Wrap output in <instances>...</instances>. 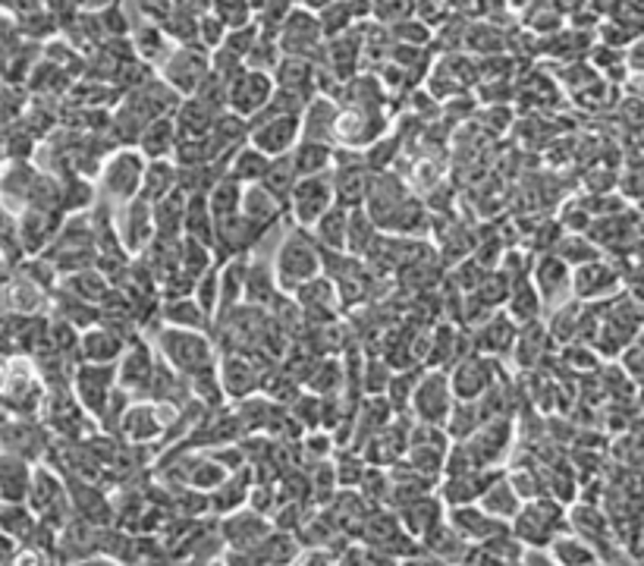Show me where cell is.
<instances>
[{
    "instance_id": "obj_7",
    "label": "cell",
    "mask_w": 644,
    "mask_h": 566,
    "mask_svg": "<svg viewBox=\"0 0 644 566\" xmlns=\"http://www.w3.org/2000/svg\"><path fill=\"white\" fill-rule=\"evenodd\" d=\"M273 95V76L271 73H258V70H243L239 76L226 85V110L239 114L243 120H251L255 114H261Z\"/></svg>"
},
{
    "instance_id": "obj_33",
    "label": "cell",
    "mask_w": 644,
    "mask_h": 566,
    "mask_svg": "<svg viewBox=\"0 0 644 566\" xmlns=\"http://www.w3.org/2000/svg\"><path fill=\"white\" fill-rule=\"evenodd\" d=\"M0 526H3V532H7V535H13V539H25V535H28V529H32V519L25 516L23 507H7V510L0 514Z\"/></svg>"
},
{
    "instance_id": "obj_12",
    "label": "cell",
    "mask_w": 644,
    "mask_h": 566,
    "mask_svg": "<svg viewBox=\"0 0 644 566\" xmlns=\"http://www.w3.org/2000/svg\"><path fill=\"white\" fill-rule=\"evenodd\" d=\"M154 362H157V356H151L149 343L142 337H132V343L124 346V353L117 359V381H120L126 393L129 390H139V387L149 390Z\"/></svg>"
},
{
    "instance_id": "obj_5",
    "label": "cell",
    "mask_w": 644,
    "mask_h": 566,
    "mask_svg": "<svg viewBox=\"0 0 644 566\" xmlns=\"http://www.w3.org/2000/svg\"><path fill=\"white\" fill-rule=\"evenodd\" d=\"M161 73H164V82L174 89L179 98H189V95L199 92L204 76L211 73V54L204 51V48H196V45H179V48L167 54Z\"/></svg>"
},
{
    "instance_id": "obj_17",
    "label": "cell",
    "mask_w": 644,
    "mask_h": 566,
    "mask_svg": "<svg viewBox=\"0 0 644 566\" xmlns=\"http://www.w3.org/2000/svg\"><path fill=\"white\" fill-rule=\"evenodd\" d=\"M280 293V283L273 274V261L268 256H248L246 268V290L243 299L248 306H271V299Z\"/></svg>"
},
{
    "instance_id": "obj_36",
    "label": "cell",
    "mask_w": 644,
    "mask_h": 566,
    "mask_svg": "<svg viewBox=\"0 0 644 566\" xmlns=\"http://www.w3.org/2000/svg\"><path fill=\"white\" fill-rule=\"evenodd\" d=\"M82 3V10H107V7H114V0H79Z\"/></svg>"
},
{
    "instance_id": "obj_13",
    "label": "cell",
    "mask_w": 644,
    "mask_h": 566,
    "mask_svg": "<svg viewBox=\"0 0 644 566\" xmlns=\"http://www.w3.org/2000/svg\"><path fill=\"white\" fill-rule=\"evenodd\" d=\"M620 290V274L607 261H588L572 271V293L578 299H607Z\"/></svg>"
},
{
    "instance_id": "obj_14",
    "label": "cell",
    "mask_w": 644,
    "mask_h": 566,
    "mask_svg": "<svg viewBox=\"0 0 644 566\" xmlns=\"http://www.w3.org/2000/svg\"><path fill=\"white\" fill-rule=\"evenodd\" d=\"M535 290L541 303H563L572 296V271L560 256H545L535 261Z\"/></svg>"
},
{
    "instance_id": "obj_10",
    "label": "cell",
    "mask_w": 644,
    "mask_h": 566,
    "mask_svg": "<svg viewBox=\"0 0 644 566\" xmlns=\"http://www.w3.org/2000/svg\"><path fill=\"white\" fill-rule=\"evenodd\" d=\"M449 400H453V387H449V378L446 372H428V375H419V385H415V393H412V403L422 415L428 425H441L449 415Z\"/></svg>"
},
{
    "instance_id": "obj_24",
    "label": "cell",
    "mask_w": 644,
    "mask_h": 566,
    "mask_svg": "<svg viewBox=\"0 0 644 566\" xmlns=\"http://www.w3.org/2000/svg\"><path fill=\"white\" fill-rule=\"evenodd\" d=\"M347 217L349 208L333 205L315 221L312 236H315V243L321 246L324 252H347Z\"/></svg>"
},
{
    "instance_id": "obj_25",
    "label": "cell",
    "mask_w": 644,
    "mask_h": 566,
    "mask_svg": "<svg viewBox=\"0 0 644 566\" xmlns=\"http://www.w3.org/2000/svg\"><path fill=\"white\" fill-rule=\"evenodd\" d=\"M333 155H337L333 145L312 142V139H298L296 149L290 152L298 177H318V174H327V170L333 167Z\"/></svg>"
},
{
    "instance_id": "obj_32",
    "label": "cell",
    "mask_w": 644,
    "mask_h": 566,
    "mask_svg": "<svg viewBox=\"0 0 644 566\" xmlns=\"http://www.w3.org/2000/svg\"><path fill=\"white\" fill-rule=\"evenodd\" d=\"M223 38H226V26H223L221 20L208 10V13H201L199 16V28H196V42H199V48L204 51H218L223 45Z\"/></svg>"
},
{
    "instance_id": "obj_21",
    "label": "cell",
    "mask_w": 644,
    "mask_h": 566,
    "mask_svg": "<svg viewBox=\"0 0 644 566\" xmlns=\"http://www.w3.org/2000/svg\"><path fill=\"white\" fill-rule=\"evenodd\" d=\"M218 378H221V387L233 397H246L258 387V372H255V362L251 356H223V362L218 365Z\"/></svg>"
},
{
    "instance_id": "obj_34",
    "label": "cell",
    "mask_w": 644,
    "mask_h": 566,
    "mask_svg": "<svg viewBox=\"0 0 644 566\" xmlns=\"http://www.w3.org/2000/svg\"><path fill=\"white\" fill-rule=\"evenodd\" d=\"M557 554L560 557H572V561H566V566H588L595 561V554L588 547H578V544H570V541L557 544Z\"/></svg>"
},
{
    "instance_id": "obj_2",
    "label": "cell",
    "mask_w": 644,
    "mask_h": 566,
    "mask_svg": "<svg viewBox=\"0 0 644 566\" xmlns=\"http://www.w3.org/2000/svg\"><path fill=\"white\" fill-rule=\"evenodd\" d=\"M154 346H157V356L186 378L208 372V368H218L214 343L204 337V331H183V328L164 325V331L157 334Z\"/></svg>"
},
{
    "instance_id": "obj_18",
    "label": "cell",
    "mask_w": 644,
    "mask_h": 566,
    "mask_svg": "<svg viewBox=\"0 0 644 566\" xmlns=\"http://www.w3.org/2000/svg\"><path fill=\"white\" fill-rule=\"evenodd\" d=\"M283 211H286V208L280 205L261 182L243 186V205H239V214L246 217L248 224H255L258 231H271L273 224L283 217Z\"/></svg>"
},
{
    "instance_id": "obj_28",
    "label": "cell",
    "mask_w": 644,
    "mask_h": 566,
    "mask_svg": "<svg viewBox=\"0 0 644 566\" xmlns=\"http://www.w3.org/2000/svg\"><path fill=\"white\" fill-rule=\"evenodd\" d=\"M377 227H374L372 214L365 208H349L347 217V252L349 256L362 258L368 249H372L374 236H377Z\"/></svg>"
},
{
    "instance_id": "obj_11",
    "label": "cell",
    "mask_w": 644,
    "mask_h": 566,
    "mask_svg": "<svg viewBox=\"0 0 644 566\" xmlns=\"http://www.w3.org/2000/svg\"><path fill=\"white\" fill-rule=\"evenodd\" d=\"M491 385H494V359L481 353L462 356L449 375V387L459 400H478Z\"/></svg>"
},
{
    "instance_id": "obj_22",
    "label": "cell",
    "mask_w": 644,
    "mask_h": 566,
    "mask_svg": "<svg viewBox=\"0 0 644 566\" xmlns=\"http://www.w3.org/2000/svg\"><path fill=\"white\" fill-rule=\"evenodd\" d=\"M176 123L174 117H157V120H151L142 129V135H139V152L145 161H157V157H171L174 155V145H176Z\"/></svg>"
},
{
    "instance_id": "obj_26",
    "label": "cell",
    "mask_w": 644,
    "mask_h": 566,
    "mask_svg": "<svg viewBox=\"0 0 644 566\" xmlns=\"http://www.w3.org/2000/svg\"><path fill=\"white\" fill-rule=\"evenodd\" d=\"M161 321L167 328H183V331H204L211 325V318L199 309V303L192 296H179V299H167L161 306Z\"/></svg>"
},
{
    "instance_id": "obj_8",
    "label": "cell",
    "mask_w": 644,
    "mask_h": 566,
    "mask_svg": "<svg viewBox=\"0 0 644 566\" xmlns=\"http://www.w3.org/2000/svg\"><path fill=\"white\" fill-rule=\"evenodd\" d=\"M114 227L129 256H142L154 239V214L145 199H132L124 208H114Z\"/></svg>"
},
{
    "instance_id": "obj_20",
    "label": "cell",
    "mask_w": 644,
    "mask_h": 566,
    "mask_svg": "<svg viewBox=\"0 0 644 566\" xmlns=\"http://www.w3.org/2000/svg\"><path fill=\"white\" fill-rule=\"evenodd\" d=\"M176 192V164L171 157H157L145 161V174H142V189L139 199H145L149 205H157L161 199H167Z\"/></svg>"
},
{
    "instance_id": "obj_3",
    "label": "cell",
    "mask_w": 644,
    "mask_h": 566,
    "mask_svg": "<svg viewBox=\"0 0 644 566\" xmlns=\"http://www.w3.org/2000/svg\"><path fill=\"white\" fill-rule=\"evenodd\" d=\"M142 174H145V157L136 149H120L110 157H104L98 170V192L104 199H110L117 208L126 202L139 199L142 189Z\"/></svg>"
},
{
    "instance_id": "obj_35",
    "label": "cell",
    "mask_w": 644,
    "mask_h": 566,
    "mask_svg": "<svg viewBox=\"0 0 644 566\" xmlns=\"http://www.w3.org/2000/svg\"><path fill=\"white\" fill-rule=\"evenodd\" d=\"M629 60H632L635 70H644V42H639V45L632 48V57H629Z\"/></svg>"
},
{
    "instance_id": "obj_16",
    "label": "cell",
    "mask_w": 644,
    "mask_h": 566,
    "mask_svg": "<svg viewBox=\"0 0 644 566\" xmlns=\"http://www.w3.org/2000/svg\"><path fill=\"white\" fill-rule=\"evenodd\" d=\"M337 120H340V107L330 102L327 95L312 98V102L305 104L302 117H298V123H302V139L333 145V142H337Z\"/></svg>"
},
{
    "instance_id": "obj_1",
    "label": "cell",
    "mask_w": 644,
    "mask_h": 566,
    "mask_svg": "<svg viewBox=\"0 0 644 566\" xmlns=\"http://www.w3.org/2000/svg\"><path fill=\"white\" fill-rule=\"evenodd\" d=\"M273 274L283 293H293L305 281L318 278L324 271V249L315 243L308 227H290L283 233L277 252L271 256Z\"/></svg>"
},
{
    "instance_id": "obj_9",
    "label": "cell",
    "mask_w": 644,
    "mask_h": 566,
    "mask_svg": "<svg viewBox=\"0 0 644 566\" xmlns=\"http://www.w3.org/2000/svg\"><path fill=\"white\" fill-rule=\"evenodd\" d=\"M75 393L85 400V406L92 412L104 415L107 400L114 397V381H117V362L114 365H95V362H82L73 375Z\"/></svg>"
},
{
    "instance_id": "obj_6",
    "label": "cell",
    "mask_w": 644,
    "mask_h": 566,
    "mask_svg": "<svg viewBox=\"0 0 644 566\" xmlns=\"http://www.w3.org/2000/svg\"><path fill=\"white\" fill-rule=\"evenodd\" d=\"M333 205H337V199H333V182H330V170H327V174H318V177H298L293 192H290L286 211L293 214L296 227H308L312 231L315 221Z\"/></svg>"
},
{
    "instance_id": "obj_4",
    "label": "cell",
    "mask_w": 644,
    "mask_h": 566,
    "mask_svg": "<svg viewBox=\"0 0 644 566\" xmlns=\"http://www.w3.org/2000/svg\"><path fill=\"white\" fill-rule=\"evenodd\" d=\"M298 139H302V123L293 114H280L273 107H265L261 114H255L248 120V145H255L268 157L290 155Z\"/></svg>"
},
{
    "instance_id": "obj_27",
    "label": "cell",
    "mask_w": 644,
    "mask_h": 566,
    "mask_svg": "<svg viewBox=\"0 0 644 566\" xmlns=\"http://www.w3.org/2000/svg\"><path fill=\"white\" fill-rule=\"evenodd\" d=\"M204 199H208V208H211V217L214 221L233 217V214H239V205H243V182H236L233 177L223 174L221 180L211 186V192Z\"/></svg>"
},
{
    "instance_id": "obj_31",
    "label": "cell",
    "mask_w": 644,
    "mask_h": 566,
    "mask_svg": "<svg viewBox=\"0 0 644 566\" xmlns=\"http://www.w3.org/2000/svg\"><path fill=\"white\" fill-rule=\"evenodd\" d=\"M251 3V13H258V26H280L293 10L298 7V0H248Z\"/></svg>"
},
{
    "instance_id": "obj_30",
    "label": "cell",
    "mask_w": 644,
    "mask_h": 566,
    "mask_svg": "<svg viewBox=\"0 0 644 566\" xmlns=\"http://www.w3.org/2000/svg\"><path fill=\"white\" fill-rule=\"evenodd\" d=\"M208 7L226 28L248 26V20H251V3L248 0H208Z\"/></svg>"
},
{
    "instance_id": "obj_19",
    "label": "cell",
    "mask_w": 644,
    "mask_h": 566,
    "mask_svg": "<svg viewBox=\"0 0 644 566\" xmlns=\"http://www.w3.org/2000/svg\"><path fill=\"white\" fill-rule=\"evenodd\" d=\"M124 346V337H117L107 328H95V325L79 334V356L85 362H95V365H114L120 359Z\"/></svg>"
},
{
    "instance_id": "obj_15",
    "label": "cell",
    "mask_w": 644,
    "mask_h": 566,
    "mask_svg": "<svg viewBox=\"0 0 644 566\" xmlns=\"http://www.w3.org/2000/svg\"><path fill=\"white\" fill-rule=\"evenodd\" d=\"M516 337H519V325L510 318V315H488V321L481 328H475V346L481 356H506L513 353L516 346Z\"/></svg>"
},
{
    "instance_id": "obj_29",
    "label": "cell",
    "mask_w": 644,
    "mask_h": 566,
    "mask_svg": "<svg viewBox=\"0 0 644 566\" xmlns=\"http://www.w3.org/2000/svg\"><path fill=\"white\" fill-rule=\"evenodd\" d=\"M296 180H298V174H296V167H293V157L280 155V157H271V167H268V174H265L261 186L271 192L280 205L286 208V202H290V192H293Z\"/></svg>"
},
{
    "instance_id": "obj_23",
    "label": "cell",
    "mask_w": 644,
    "mask_h": 566,
    "mask_svg": "<svg viewBox=\"0 0 644 566\" xmlns=\"http://www.w3.org/2000/svg\"><path fill=\"white\" fill-rule=\"evenodd\" d=\"M268 167H271V157L246 142V145H239L233 152V157L226 161V177H233V180L243 182V186H251V182L265 180Z\"/></svg>"
}]
</instances>
